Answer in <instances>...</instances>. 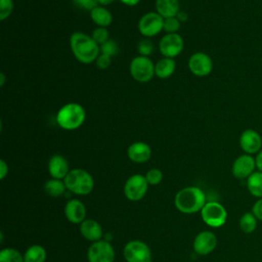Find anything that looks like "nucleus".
Returning a JSON list of instances; mask_svg holds the SVG:
<instances>
[{"label":"nucleus","mask_w":262,"mask_h":262,"mask_svg":"<svg viewBox=\"0 0 262 262\" xmlns=\"http://www.w3.org/2000/svg\"><path fill=\"white\" fill-rule=\"evenodd\" d=\"M63 181L67 189L78 195L88 194L94 187V180L90 173L80 168L70 170Z\"/></svg>","instance_id":"obj_4"},{"label":"nucleus","mask_w":262,"mask_h":262,"mask_svg":"<svg viewBox=\"0 0 262 262\" xmlns=\"http://www.w3.org/2000/svg\"><path fill=\"white\" fill-rule=\"evenodd\" d=\"M67 187L64 184V181L61 179H55L51 178L47 180L44 184V190L45 192L51 196V198H58L62 195L66 191Z\"/></svg>","instance_id":"obj_25"},{"label":"nucleus","mask_w":262,"mask_h":262,"mask_svg":"<svg viewBox=\"0 0 262 262\" xmlns=\"http://www.w3.org/2000/svg\"><path fill=\"white\" fill-rule=\"evenodd\" d=\"M70 46L74 56L82 63H91L96 60L100 50L99 45L87 34L76 32L70 38Z\"/></svg>","instance_id":"obj_1"},{"label":"nucleus","mask_w":262,"mask_h":262,"mask_svg":"<svg viewBox=\"0 0 262 262\" xmlns=\"http://www.w3.org/2000/svg\"><path fill=\"white\" fill-rule=\"evenodd\" d=\"M147 188L148 183L145 176L134 174L126 180L124 185V194L129 201L137 202L144 198L147 192Z\"/></svg>","instance_id":"obj_8"},{"label":"nucleus","mask_w":262,"mask_h":262,"mask_svg":"<svg viewBox=\"0 0 262 262\" xmlns=\"http://www.w3.org/2000/svg\"><path fill=\"white\" fill-rule=\"evenodd\" d=\"M137 51L142 56H148L154 51V43L149 39H142L137 44Z\"/></svg>","instance_id":"obj_30"},{"label":"nucleus","mask_w":262,"mask_h":262,"mask_svg":"<svg viewBox=\"0 0 262 262\" xmlns=\"http://www.w3.org/2000/svg\"><path fill=\"white\" fill-rule=\"evenodd\" d=\"M80 233L81 235L89 242L100 241L103 234L101 225L94 219H85L80 224Z\"/></svg>","instance_id":"obj_19"},{"label":"nucleus","mask_w":262,"mask_h":262,"mask_svg":"<svg viewBox=\"0 0 262 262\" xmlns=\"http://www.w3.org/2000/svg\"><path fill=\"white\" fill-rule=\"evenodd\" d=\"M48 172L52 178L63 180L70 172L68 161L60 155H54L48 162Z\"/></svg>","instance_id":"obj_18"},{"label":"nucleus","mask_w":262,"mask_h":262,"mask_svg":"<svg viewBox=\"0 0 262 262\" xmlns=\"http://www.w3.org/2000/svg\"><path fill=\"white\" fill-rule=\"evenodd\" d=\"M99 4H101L102 6H105V5H108L111 3H113L115 0H97Z\"/></svg>","instance_id":"obj_41"},{"label":"nucleus","mask_w":262,"mask_h":262,"mask_svg":"<svg viewBox=\"0 0 262 262\" xmlns=\"http://www.w3.org/2000/svg\"><path fill=\"white\" fill-rule=\"evenodd\" d=\"M188 68L194 76L205 77L212 72L213 61L208 54L204 52H195L188 60Z\"/></svg>","instance_id":"obj_14"},{"label":"nucleus","mask_w":262,"mask_h":262,"mask_svg":"<svg viewBox=\"0 0 262 262\" xmlns=\"http://www.w3.org/2000/svg\"><path fill=\"white\" fill-rule=\"evenodd\" d=\"M176 17H177L179 20H185V19H186V17H187V15H186L183 11H179V12L177 13Z\"/></svg>","instance_id":"obj_40"},{"label":"nucleus","mask_w":262,"mask_h":262,"mask_svg":"<svg viewBox=\"0 0 262 262\" xmlns=\"http://www.w3.org/2000/svg\"><path fill=\"white\" fill-rule=\"evenodd\" d=\"M8 174V165L4 160L0 161V179H4Z\"/></svg>","instance_id":"obj_37"},{"label":"nucleus","mask_w":262,"mask_h":262,"mask_svg":"<svg viewBox=\"0 0 262 262\" xmlns=\"http://www.w3.org/2000/svg\"><path fill=\"white\" fill-rule=\"evenodd\" d=\"M156 10L163 17H173L179 12L178 0H156Z\"/></svg>","instance_id":"obj_20"},{"label":"nucleus","mask_w":262,"mask_h":262,"mask_svg":"<svg viewBox=\"0 0 262 262\" xmlns=\"http://www.w3.org/2000/svg\"><path fill=\"white\" fill-rule=\"evenodd\" d=\"M160 52L169 58L177 56L183 49V39L177 33L165 35L159 43Z\"/></svg>","instance_id":"obj_13"},{"label":"nucleus","mask_w":262,"mask_h":262,"mask_svg":"<svg viewBox=\"0 0 262 262\" xmlns=\"http://www.w3.org/2000/svg\"><path fill=\"white\" fill-rule=\"evenodd\" d=\"M4 81H5L4 74H0V86H3V85H4Z\"/></svg>","instance_id":"obj_42"},{"label":"nucleus","mask_w":262,"mask_h":262,"mask_svg":"<svg viewBox=\"0 0 262 262\" xmlns=\"http://www.w3.org/2000/svg\"><path fill=\"white\" fill-rule=\"evenodd\" d=\"M247 188L254 198H262V172L257 170L247 178Z\"/></svg>","instance_id":"obj_23"},{"label":"nucleus","mask_w":262,"mask_h":262,"mask_svg":"<svg viewBox=\"0 0 262 262\" xmlns=\"http://www.w3.org/2000/svg\"><path fill=\"white\" fill-rule=\"evenodd\" d=\"M175 68L176 64L173 58L164 57L155 64V75L160 79H166L174 73Z\"/></svg>","instance_id":"obj_22"},{"label":"nucleus","mask_w":262,"mask_h":262,"mask_svg":"<svg viewBox=\"0 0 262 262\" xmlns=\"http://www.w3.org/2000/svg\"><path fill=\"white\" fill-rule=\"evenodd\" d=\"M92 39L98 44L102 45L108 40V32L105 28L102 27H97L93 32H92Z\"/></svg>","instance_id":"obj_31"},{"label":"nucleus","mask_w":262,"mask_h":262,"mask_svg":"<svg viewBox=\"0 0 262 262\" xmlns=\"http://www.w3.org/2000/svg\"><path fill=\"white\" fill-rule=\"evenodd\" d=\"M13 9L12 0H0V19L4 20L7 18Z\"/></svg>","instance_id":"obj_33"},{"label":"nucleus","mask_w":262,"mask_h":262,"mask_svg":"<svg viewBox=\"0 0 262 262\" xmlns=\"http://www.w3.org/2000/svg\"><path fill=\"white\" fill-rule=\"evenodd\" d=\"M95 62H96V66H97L98 69H100V70H105V69H107V68L110 67V64H111V62H112V57L108 56V55H106V54L100 53V54L98 55V57L96 58Z\"/></svg>","instance_id":"obj_35"},{"label":"nucleus","mask_w":262,"mask_h":262,"mask_svg":"<svg viewBox=\"0 0 262 262\" xmlns=\"http://www.w3.org/2000/svg\"><path fill=\"white\" fill-rule=\"evenodd\" d=\"M127 156L132 162L142 164L150 159L151 149L147 143L142 141H136L129 145L127 149Z\"/></svg>","instance_id":"obj_17"},{"label":"nucleus","mask_w":262,"mask_h":262,"mask_svg":"<svg viewBox=\"0 0 262 262\" xmlns=\"http://www.w3.org/2000/svg\"><path fill=\"white\" fill-rule=\"evenodd\" d=\"M217 247V237L213 231L203 230L199 232L192 243L193 251L201 256L212 253Z\"/></svg>","instance_id":"obj_12"},{"label":"nucleus","mask_w":262,"mask_h":262,"mask_svg":"<svg viewBox=\"0 0 262 262\" xmlns=\"http://www.w3.org/2000/svg\"><path fill=\"white\" fill-rule=\"evenodd\" d=\"M46 256V250L41 245H32L26 250L24 260L25 262H45Z\"/></svg>","instance_id":"obj_24"},{"label":"nucleus","mask_w":262,"mask_h":262,"mask_svg":"<svg viewBox=\"0 0 262 262\" xmlns=\"http://www.w3.org/2000/svg\"><path fill=\"white\" fill-rule=\"evenodd\" d=\"M90 16L94 24L102 28H106L107 26H110L113 20L112 13L103 6H96L95 8H93L90 11Z\"/></svg>","instance_id":"obj_21"},{"label":"nucleus","mask_w":262,"mask_h":262,"mask_svg":"<svg viewBox=\"0 0 262 262\" xmlns=\"http://www.w3.org/2000/svg\"><path fill=\"white\" fill-rule=\"evenodd\" d=\"M252 213L256 216L258 221H262V198L257 199L252 207Z\"/></svg>","instance_id":"obj_36"},{"label":"nucleus","mask_w":262,"mask_h":262,"mask_svg":"<svg viewBox=\"0 0 262 262\" xmlns=\"http://www.w3.org/2000/svg\"><path fill=\"white\" fill-rule=\"evenodd\" d=\"M64 216L71 223L81 224L86 219L85 205L80 200H70L64 206Z\"/></svg>","instance_id":"obj_16"},{"label":"nucleus","mask_w":262,"mask_h":262,"mask_svg":"<svg viewBox=\"0 0 262 262\" xmlns=\"http://www.w3.org/2000/svg\"><path fill=\"white\" fill-rule=\"evenodd\" d=\"M129 70L132 78L141 83L148 82L155 75V64L148 56L138 55L133 58Z\"/></svg>","instance_id":"obj_6"},{"label":"nucleus","mask_w":262,"mask_h":262,"mask_svg":"<svg viewBox=\"0 0 262 262\" xmlns=\"http://www.w3.org/2000/svg\"><path fill=\"white\" fill-rule=\"evenodd\" d=\"M115 250L106 241H97L91 244L87 251L88 262H114Z\"/></svg>","instance_id":"obj_9"},{"label":"nucleus","mask_w":262,"mask_h":262,"mask_svg":"<svg viewBox=\"0 0 262 262\" xmlns=\"http://www.w3.org/2000/svg\"><path fill=\"white\" fill-rule=\"evenodd\" d=\"M239 146L248 155H257L262 149V137L254 129H246L239 136Z\"/></svg>","instance_id":"obj_15"},{"label":"nucleus","mask_w":262,"mask_h":262,"mask_svg":"<svg viewBox=\"0 0 262 262\" xmlns=\"http://www.w3.org/2000/svg\"><path fill=\"white\" fill-rule=\"evenodd\" d=\"M144 176L147 183L150 185H157L161 183V181L163 180V172L157 168H152L148 170Z\"/></svg>","instance_id":"obj_29"},{"label":"nucleus","mask_w":262,"mask_h":262,"mask_svg":"<svg viewBox=\"0 0 262 262\" xmlns=\"http://www.w3.org/2000/svg\"><path fill=\"white\" fill-rule=\"evenodd\" d=\"M120 1H121L122 3L128 5V6H134V5L138 4L140 0H120Z\"/></svg>","instance_id":"obj_39"},{"label":"nucleus","mask_w":262,"mask_h":262,"mask_svg":"<svg viewBox=\"0 0 262 262\" xmlns=\"http://www.w3.org/2000/svg\"><path fill=\"white\" fill-rule=\"evenodd\" d=\"M258 219L256 216L251 212H245L242 217L239 218V228L245 233H252L255 231L257 227Z\"/></svg>","instance_id":"obj_26"},{"label":"nucleus","mask_w":262,"mask_h":262,"mask_svg":"<svg viewBox=\"0 0 262 262\" xmlns=\"http://www.w3.org/2000/svg\"><path fill=\"white\" fill-rule=\"evenodd\" d=\"M74 4L80 8L86 9V10H92L96 6H98L97 0H73Z\"/></svg>","instance_id":"obj_34"},{"label":"nucleus","mask_w":262,"mask_h":262,"mask_svg":"<svg viewBox=\"0 0 262 262\" xmlns=\"http://www.w3.org/2000/svg\"><path fill=\"white\" fill-rule=\"evenodd\" d=\"M164 26V18L158 12H148L138 21V30L145 37L158 35Z\"/></svg>","instance_id":"obj_10"},{"label":"nucleus","mask_w":262,"mask_h":262,"mask_svg":"<svg viewBox=\"0 0 262 262\" xmlns=\"http://www.w3.org/2000/svg\"><path fill=\"white\" fill-rule=\"evenodd\" d=\"M255 161H256V168L258 169V171L262 172V149L256 155Z\"/></svg>","instance_id":"obj_38"},{"label":"nucleus","mask_w":262,"mask_h":262,"mask_svg":"<svg viewBox=\"0 0 262 262\" xmlns=\"http://www.w3.org/2000/svg\"><path fill=\"white\" fill-rule=\"evenodd\" d=\"M86 118L84 107L76 102H70L59 108L56 122L64 130H75L81 127Z\"/></svg>","instance_id":"obj_3"},{"label":"nucleus","mask_w":262,"mask_h":262,"mask_svg":"<svg viewBox=\"0 0 262 262\" xmlns=\"http://www.w3.org/2000/svg\"><path fill=\"white\" fill-rule=\"evenodd\" d=\"M256 161L252 155L244 154L238 156L232 163L231 173L237 179H247L255 172Z\"/></svg>","instance_id":"obj_11"},{"label":"nucleus","mask_w":262,"mask_h":262,"mask_svg":"<svg viewBox=\"0 0 262 262\" xmlns=\"http://www.w3.org/2000/svg\"><path fill=\"white\" fill-rule=\"evenodd\" d=\"M201 217L208 226L218 228L225 224L227 211L224 206L218 202H207L201 210Z\"/></svg>","instance_id":"obj_5"},{"label":"nucleus","mask_w":262,"mask_h":262,"mask_svg":"<svg viewBox=\"0 0 262 262\" xmlns=\"http://www.w3.org/2000/svg\"><path fill=\"white\" fill-rule=\"evenodd\" d=\"M126 262H151V252L149 247L142 241L132 239L123 249Z\"/></svg>","instance_id":"obj_7"},{"label":"nucleus","mask_w":262,"mask_h":262,"mask_svg":"<svg viewBox=\"0 0 262 262\" xmlns=\"http://www.w3.org/2000/svg\"><path fill=\"white\" fill-rule=\"evenodd\" d=\"M179 29H180V20L176 16L164 18L163 30L167 34H175Z\"/></svg>","instance_id":"obj_28"},{"label":"nucleus","mask_w":262,"mask_h":262,"mask_svg":"<svg viewBox=\"0 0 262 262\" xmlns=\"http://www.w3.org/2000/svg\"><path fill=\"white\" fill-rule=\"evenodd\" d=\"M0 262H25L24 255L13 248H4L0 251Z\"/></svg>","instance_id":"obj_27"},{"label":"nucleus","mask_w":262,"mask_h":262,"mask_svg":"<svg viewBox=\"0 0 262 262\" xmlns=\"http://www.w3.org/2000/svg\"><path fill=\"white\" fill-rule=\"evenodd\" d=\"M206 203L205 192L196 186L183 187L174 198V205L176 209L183 214L201 212Z\"/></svg>","instance_id":"obj_2"},{"label":"nucleus","mask_w":262,"mask_h":262,"mask_svg":"<svg viewBox=\"0 0 262 262\" xmlns=\"http://www.w3.org/2000/svg\"><path fill=\"white\" fill-rule=\"evenodd\" d=\"M100 51L103 54H106L108 56H115L118 54L119 52V47L117 45V43L114 40H107L105 43H103L102 45H100Z\"/></svg>","instance_id":"obj_32"}]
</instances>
